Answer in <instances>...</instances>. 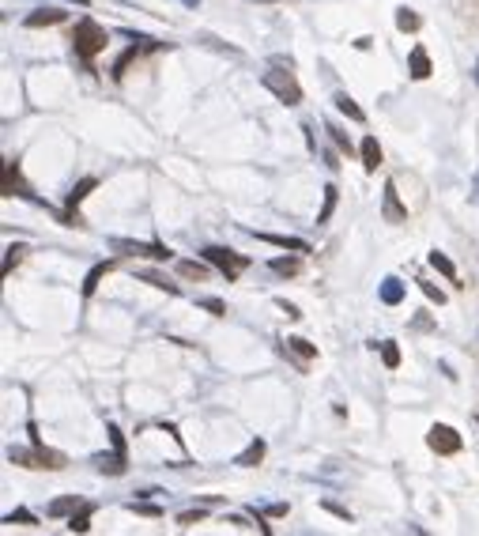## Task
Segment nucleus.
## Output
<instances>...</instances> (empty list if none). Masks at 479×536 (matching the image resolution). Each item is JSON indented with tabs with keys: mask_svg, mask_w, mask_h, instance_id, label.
I'll return each mask as SVG.
<instances>
[{
	"mask_svg": "<svg viewBox=\"0 0 479 536\" xmlns=\"http://www.w3.org/2000/svg\"><path fill=\"white\" fill-rule=\"evenodd\" d=\"M132 57H136V46L121 53V61H117V65H114V79H121V76H125V68H129V61H132Z\"/></svg>",
	"mask_w": 479,
	"mask_h": 536,
	"instance_id": "30",
	"label": "nucleus"
},
{
	"mask_svg": "<svg viewBox=\"0 0 479 536\" xmlns=\"http://www.w3.org/2000/svg\"><path fill=\"white\" fill-rule=\"evenodd\" d=\"M276 306H279V310H283V314H287V317H302V314H298V306H291V302H287V299H279V302H276Z\"/></svg>",
	"mask_w": 479,
	"mask_h": 536,
	"instance_id": "37",
	"label": "nucleus"
},
{
	"mask_svg": "<svg viewBox=\"0 0 479 536\" xmlns=\"http://www.w3.org/2000/svg\"><path fill=\"white\" fill-rule=\"evenodd\" d=\"M178 272L185 279H207V265H201V261H178Z\"/></svg>",
	"mask_w": 479,
	"mask_h": 536,
	"instance_id": "22",
	"label": "nucleus"
},
{
	"mask_svg": "<svg viewBox=\"0 0 479 536\" xmlns=\"http://www.w3.org/2000/svg\"><path fill=\"white\" fill-rule=\"evenodd\" d=\"M94 189H99V181H94V178H83V181H79V186L68 193V208H79V204L87 201V197L94 193Z\"/></svg>",
	"mask_w": 479,
	"mask_h": 536,
	"instance_id": "15",
	"label": "nucleus"
},
{
	"mask_svg": "<svg viewBox=\"0 0 479 536\" xmlns=\"http://www.w3.org/2000/svg\"><path fill=\"white\" fill-rule=\"evenodd\" d=\"M201 517H204V510H189V514H181V517H178V525H185V529H189V525L201 522Z\"/></svg>",
	"mask_w": 479,
	"mask_h": 536,
	"instance_id": "35",
	"label": "nucleus"
},
{
	"mask_svg": "<svg viewBox=\"0 0 479 536\" xmlns=\"http://www.w3.org/2000/svg\"><path fill=\"white\" fill-rule=\"evenodd\" d=\"M129 510H132V514H143V517H159V514H163V510L151 506V502H129Z\"/></svg>",
	"mask_w": 479,
	"mask_h": 536,
	"instance_id": "28",
	"label": "nucleus"
},
{
	"mask_svg": "<svg viewBox=\"0 0 479 536\" xmlns=\"http://www.w3.org/2000/svg\"><path fill=\"white\" fill-rule=\"evenodd\" d=\"M325 510H332V514H336V517H343V522H351V514H347V510H343V506H336V502H325Z\"/></svg>",
	"mask_w": 479,
	"mask_h": 536,
	"instance_id": "38",
	"label": "nucleus"
},
{
	"mask_svg": "<svg viewBox=\"0 0 479 536\" xmlns=\"http://www.w3.org/2000/svg\"><path fill=\"white\" fill-rule=\"evenodd\" d=\"M68 12L65 8H38V12L27 15V27H57V23H65Z\"/></svg>",
	"mask_w": 479,
	"mask_h": 536,
	"instance_id": "7",
	"label": "nucleus"
},
{
	"mask_svg": "<svg viewBox=\"0 0 479 536\" xmlns=\"http://www.w3.org/2000/svg\"><path fill=\"white\" fill-rule=\"evenodd\" d=\"M427 446L434 453H442V457H449V453H460L465 438H460L453 427H445V423H434V427H430V435H427Z\"/></svg>",
	"mask_w": 479,
	"mask_h": 536,
	"instance_id": "4",
	"label": "nucleus"
},
{
	"mask_svg": "<svg viewBox=\"0 0 479 536\" xmlns=\"http://www.w3.org/2000/svg\"><path fill=\"white\" fill-rule=\"evenodd\" d=\"M19 257H23V246H8V257H4V276L12 272V265H19Z\"/></svg>",
	"mask_w": 479,
	"mask_h": 536,
	"instance_id": "31",
	"label": "nucleus"
},
{
	"mask_svg": "<svg viewBox=\"0 0 479 536\" xmlns=\"http://www.w3.org/2000/svg\"><path fill=\"white\" fill-rule=\"evenodd\" d=\"M332 208H336V186H329V189H325V208L317 212V223H329Z\"/></svg>",
	"mask_w": 479,
	"mask_h": 536,
	"instance_id": "26",
	"label": "nucleus"
},
{
	"mask_svg": "<svg viewBox=\"0 0 479 536\" xmlns=\"http://www.w3.org/2000/svg\"><path fill=\"white\" fill-rule=\"evenodd\" d=\"M76 510H79V499H76V495H68V499H57V502H53L50 514L61 517V514H76Z\"/></svg>",
	"mask_w": 479,
	"mask_h": 536,
	"instance_id": "24",
	"label": "nucleus"
},
{
	"mask_svg": "<svg viewBox=\"0 0 479 536\" xmlns=\"http://www.w3.org/2000/svg\"><path fill=\"white\" fill-rule=\"evenodd\" d=\"M261 457H265V442H261V438H253V442L245 446V453H238L234 465H245V468H249V465H261Z\"/></svg>",
	"mask_w": 479,
	"mask_h": 536,
	"instance_id": "13",
	"label": "nucleus"
},
{
	"mask_svg": "<svg viewBox=\"0 0 479 536\" xmlns=\"http://www.w3.org/2000/svg\"><path fill=\"white\" fill-rule=\"evenodd\" d=\"M201 306L207 310V314H215V317H223V314H227V306H223V302H219V299H204V302H201Z\"/></svg>",
	"mask_w": 479,
	"mask_h": 536,
	"instance_id": "34",
	"label": "nucleus"
},
{
	"mask_svg": "<svg viewBox=\"0 0 479 536\" xmlns=\"http://www.w3.org/2000/svg\"><path fill=\"white\" fill-rule=\"evenodd\" d=\"M287 351H294L298 359H317V348L309 340H302V336H291V340H287Z\"/></svg>",
	"mask_w": 479,
	"mask_h": 536,
	"instance_id": "20",
	"label": "nucleus"
},
{
	"mask_svg": "<svg viewBox=\"0 0 479 536\" xmlns=\"http://www.w3.org/2000/svg\"><path fill=\"white\" fill-rule=\"evenodd\" d=\"M381 299H385L389 306H396V302L404 299V287H400V279H393V276H389V279H385V287H381Z\"/></svg>",
	"mask_w": 479,
	"mask_h": 536,
	"instance_id": "23",
	"label": "nucleus"
},
{
	"mask_svg": "<svg viewBox=\"0 0 479 536\" xmlns=\"http://www.w3.org/2000/svg\"><path fill=\"white\" fill-rule=\"evenodd\" d=\"M68 529H72V533H87V529H91V517H87V510H83V514H72Z\"/></svg>",
	"mask_w": 479,
	"mask_h": 536,
	"instance_id": "29",
	"label": "nucleus"
},
{
	"mask_svg": "<svg viewBox=\"0 0 479 536\" xmlns=\"http://www.w3.org/2000/svg\"><path fill=\"white\" fill-rule=\"evenodd\" d=\"M110 268H114V261H102V265H94L91 272H87V279H83V295H94V287H99V279L106 276Z\"/></svg>",
	"mask_w": 479,
	"mask_h": 536,
	"instance_id": "19",
	"label": "nucleus"
},
{
	"mask_svg": "<svg viewBox=\"0 0 479 536\" xmlns=\"http://www.w3.org/2000/svg\"><path fill=\"white\" fill-rule=\"evenodd\" d=\"M4 197H27V186L19 181V166L12 159L4 163Z\"/></svg>",
	"mask_w": 479,
	"mask_h": 536,
	"instance_id": "9",
	"label": "nucleus"
},
{
	"mask_svg": "<svg viewBox=\"0 0 479 536\" xmlns=\"http://www.w3.org/2000/svg\"><path fill=\"white\" fill-rule=\"evenodd\" d=\"M408 72H411V79H427L430 76V57H427V50H422V46H415V50H411Z\"/></svg>",
	"mask_w": 479,
	"mask_h": 536,
	"instance_id": "10",
	"label": "nucleus"
},
{
	"mask_svg": "<svg viewBox=\"0 0 479 536\" xmlns=\"http://www.w3.org/2000/svg\"><path fill=\"white\" fill-rule=\"evenodd\" d=\"M385 219H389V223H404V219H408V208L400 204V197H396V186H393V181L385 186Z\"/></svg>",
	"mask_w": 479,
	"mask_h": 536,
	"instance_id": "8",
	"label": "nucleus"
},
{
	"mask_svg": "<svg viewBox=\"0 0 479 536\" xmlns=\"http://www.w3.org/2000/svg\"><path fill=\"white\" fill-rule=\"evenodd\" d=\"M136 276L143 279V284H151V287H159V291H166V295H178V291H181L178 284H170V279L159 276V272H136Z\"/></svg>",
	"mask_w": 479,
	"mask_h": 536,
	"instance_id": "17",
	"label": "nucleus"
},
{
	"mask_svg": "<svg viewBox=\"0 0 479 536\" xmlns=\"http://www.w3.org/2000/svg\"><path fill=\"white\" fill-rule=\"evenodd\" d=\"M106 42H110L106 30H102L94 19H76V27H72V50H76L83 61L99 57V53L106 50Z\"/></svg>",
	"mask_w": 479,
	"mask_h": 536,
	"instance_id": "1",
	"label": "nucleus"
},
{
	"mask_svg": "<svg viewBox=\"0 0 479 536\" xmlns=\"http://www.w3.org/2000/svg\"><path fill=\"white\" fill-rule=\"evenodd\" d=\"M204 261H207V265H215V268H223V276H227V279H234L238 272L249 265V257H242V253H234V250H223V246H207Z\"/></svg>",
	"mask_w": 479,
	"mask_h": 536,
	"instance_id": "3",
	"label": "nucleus"
},
{
	"mask_svg": "<svg viewBox=\"0 0 479 536\" xmlns=\"http://www.w3.org/2000/svg\"><path fill=\"white\" fill-rule=\"evenodd\" d=\"M4 522H8V525H12V522H23V525H38V522H34V514H27V510H15V514H8Z\"/></svg>",
	"mask_w": 479,
	"mask_h": 536,
	"instance_id": "32",
	"label": "nucleus"
},
{
	"mask_svg": "<svg viewBox=\"0 0 479 536\" xmlns=\"http://www.w3.org/2000/svg\"><path fill=\"white\" fill-rule=\"evenodd\" d=\"M8 457H12V461H19V465H27V468H65V457H61V453L42 450V446H34V453L12 450Z\"/></svg>",
	"mask_w": 479,
	"mask_h": 536,
	"instance_id": "6",
	"label": "nucleus"
},
{
	"mask_svg": "<svg viewBox=\"0 0 479 536\" xmlns=\"http://www.w3.org/2000/svg\"><path fill=\"white\" fill-rule=\"evenodd\" d=\"M261 83H265L268 91L283 102V106H298V102H302V87H298V79H294V72H276L272 68V72L261 76Z\"/></svg>",
	"mask_w": 479,
	"mask_h": 536,
	"instance_id": "2",
	"label": "nucleus"
},
{
	"mask_svg": "<svg viewBox=\"0 0 479 536\" xmlns=\"http://www.w3.org/2000/svg\"><path fill=\"white\" fill-rule=\"evenodd\" d=\"M430 265H434L438 272H442L445 279H453V284H457V268H453V261L445 257V253H438V250H434V253H430Z\"/></svg>",
	"mask_w": 479,
	"mask_h": 536,
	"instance_id": "21",
	"label": "nucleus"
},
{
	"mask_svg": "<svg viewBox=\"0 0 479 536\" xmlns=\"http://www.w3.org/2000/svg\"><path fill=\"white\" fill-rule=\"evenodd\" d=\"M332 102H336V110H340V114H347L351 121H366V114H363V110L355 106V99H351L347 91H340V95H336V99H332Z\"/></svg>",
	"mask_w": 479,
	"mask_h": 536,
	"instance_id": "14",
	"label": "nucleus"
},
{
	"mask_svg": "<svg viewBox=\"0 0 479 536\" xmlns=\"http://www.w3.org/2000/svg\"><path fill=\"white\" fill-rule=\"evenodd\" d=\"M261 242H272L279 250H298V253H309V246L302 242V238H287V235H265V230H257Z\"/></svg>",
	"mask_w": 479,
	"mask_h": 536,
	"instance_id": "11",
	"label": "nucleus"
},
{
	"mask_svg": "<svg viewBox=\"0 0 479 536\" xmlns=\"http://www.w3.org/2000/svg\"><path fill=\"white\" fill-rule=\"evenodd\" d=\"M110 246H114L117 253H132V257H151V261H170V257H174L170 246H159V242H121V238H114Z\"/></svg>",
	"mask_w": 479,
	"mask_h": 536,
	"instance_id": "5",
	"label": "nucleus"
},
{
	"mask_svg": "<svg viewBox=\"0 0 479 536\" xmlns=\"http://www.w3.org/2000/svg\"><path fill=\"white\" fill-rule=\"evenodd\" d=\"M358 151H363V166L374 174V170L381 166V148H378V140H374V136H366V140H363V148H358Z\"/></svg>",
	"mask_w": 479,
	"mask_h": 536,
	"instance_id": "12",
	"label": "nucleus"
},
{
	"mask_svg": "<svg viewBox=\"0 0 479 536\" xmlns=\"http://www.w3.org/2000/svg\"><path fill=\"white\" fill-rule=\"evenodd\" d=\"M419 287H422V295H427V299H430V302H438V306H442V302H445V295H442V291H438V287H434V284H419Z\"/></svg>",
	"mask_w": 479,
	"mask_h": 536,
	"instance_id": "33",
	"label": "nucleus"
},
{
	"mask_svg": "<svg viewBox=\"0 0 479 536\" xmlns=\"http://www.w3.org/2000/svg\"><path fill=\"white\" fill-rule=\"evenodd\" d=\"M396 27L400 30H419V15H415L411 8H400V12H396Z\"/></svg>",
	"mask_w": 479,
	"mask_h": 536,
	"instance_id": "25",
	"label": "nucleus"
},
{
	"mask_svg": "<svg viewBox=\"0 0 479 536\" xmlns=\"http://www.w3.org/2000/svg\"><path fill=\"white\" fill-rule=\"evenodd\" d=\"M99 468L110 472V476H121V472H125V450H114L110 457L102 453V457H99Z\"/></svg>",
	"mask_w": 479,
	"mask_h": 536,
	"instance_id": "16",
	"label": "nucleus"
},
{
	"mask_svg": "<svg viewBox=\"0 0 479 536\" xmlns=\"http://www.w3.org/2000/svg\"><path fill=\"white\" fill-rule=\"evenodd\" d=\"M329 132H332V140H336L340 148H343V151H347V155H351V140H347V136H343L340 129H329Z\"/></svg>",
	"mask_w": 479,
	"mask_h": 536,
	"instance_id": "36",
	"label": "nucleus"
},
{
	"mask_svg": "<svg viewBox=\"0 0 479 536\" xmlns=\"http://www.w3.org/2000/svg\"><path fill=\"white\" fill-rule=\"evenodd\" d=\"M272 272H279V276H294V272H298V257H276Z\"/></svg>",
	"mask_w": 479,
	"mask_h": 536,
	"instance_id": "27",
	"label": "nucleus"
},
{
	"mask_svg": "<svg viewBox=\"0 0 479 536\" xmlns=\"http://www.w3.org/2000/svg\"><path fill=\"white\" fill-rule=\"evenodd\" d=\"M374 348H381V363H385L389 370H396V366H400V348H396L393 340H381V344H374Z\"/></svg>",
	"mask_w": 479,
	"mask_h": 536,
	"instance_id": "18",
	"label": "nucleus"
}]
</instances>
